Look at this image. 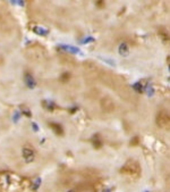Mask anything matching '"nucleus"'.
I'll return each instance as SVG.
<instances>
[{"label": "nucleus", "mask_w": 170, "mask_h": 192, "mask_svg": "<svg viewBox=\"0 0 170 192\" xmlns=\"http://www.w3.org/2000/svg\"><path fill=\"white\" fill-rule=\"evenodd\" d=\"M120 173L125 175V176H128V177H131V179H137L141 176V173H142V169H141V166L137 161L135 160H128L124 166L121 167L120 169Z\"/></svg>", "instance_id": "1"}, {"label": "nucleus", "mask_w": 170, "mask_h": 192, "mask_svg": "<svg viewBox=\"0 0 170 192\" xmlns=\"http://www.w3.org/2000/svg\"><path fill=\"white\" fill-rule=\"evenodd\" d=\"M157 124L158 126L162 130H169V125H170V117H169V113H167L166 110L160 111L157 116Z\"/></svg>", "instance_id": "2"}, {"label": "nucleus", "mask_w": 170, "mask_h": 192, "mask_svg": "<svg viewBox=\"0 0 170 192\" xmlns=\"http://www.w3.org/2000/svg\"><path fill=\"white\" fill-rule=\"evenodd\" d=\"M69 192H74V191H69Z\"/></svg>", "instance_id": "7"}, {"label": "nucleus", "mask_w": 170, "mask_h": 192, "mask_svg": "<svg viewBox=\"0 0 170 192\" xmlns=\"http://www.w3.org/2000/svg\"><path fill=\"white\" fill-rule=\"evenodd\" d=\"M93 144H94V147L97 148V149H99V148L102 146V142H101V140L99 139V135H95V136L93 138Z\"/></svg>", "instance_id": "6"}, {"label": "nucleus", "mask_w": 170, "mask_h": 192, "mask_svg": "<svg viewBox=\"0 0 170 192\" xmlns=\"http://www.w3.org/2000/svg\"><path fill=\"white\" fill-rule=\"evenodd\" d=\"M129 51H131V49H129V47H128L127 43L120 45V48H119V53H120V55H123V56H128Z\"/></svg>", "instance_id": "4"}, {"label": "nucleus", "mask_w": 170, "mask_h": 192, "mask_svg": "<svg viewBox=\"0 0 170 192\" xmlns=\"http://www.w3.org/2000/svg\"><path fill=\"white\" fill-rule=\"evenodd\" d=\"M49 126L52 128L53 132H54V133H57V134H60V135H61L62 133H64V131H62V127H61L59 124H56V123H50V124H49Z\"/></svg>", "instance_id": "5"}, {"label": "nucleus", "mask_w": 170, "mask_h": 192, "mask_svg": "<svg viewBox=\"0 0 170 192\" xmlns=\"http://www.w3.org/2000/svg\"><path fill=\"white\" fill-rule=\"evenodd\" d=\"M23 157L26 163H32L34 160V152H33L32 149L30 148H24L23 149Z\"/></svg>", "instance_id": "3"}]
</instances>
